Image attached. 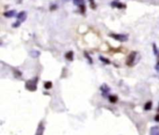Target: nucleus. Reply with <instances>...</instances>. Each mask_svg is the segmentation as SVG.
Listing matches in <instances>:
<instances>
[{"label": "nucleus", "instance_id": "2", "mask_svg": "<svg viewBox=\"0 0 159 135\" xmlns=\"http://www.w3.org/2000/svg\"><path fill=\"white\" fill-rule=\"evenodd\" d=\"M109 37L114 38L115 40H117L119 42H126L129 39V35H124V34H115L111 33L109 34Z\"/></svg>", "mask_w": 159, "mask_h": 135}, {"label": "nucleus", "instance_id": "22", "mask_svg": "<svg viewBox=\"0 0 159 135\" xmlns=\"http://www.w3.org/2000/svg\"><path fill=\"white\" fill-rule=\"evenodd\" d=\"M22 1H23V0H18V3H19V4H21V3H22Z\"/></svg>", "mask_w": 159, "mask_h": 135}, {"label": "nucleus", "instance_id": "4", "mask_svg": "<svg viewBox=\"0 0 159 135\" xmlns=\"http://www.w3.org/2000/svg\"><path fill=\"white\" fill-rule=\"evenodd\" d=\"M101 91L103 97H109L108 94H109V92H110V88L108 87L107 84H102L101 86Z\"/></svg>", "mask_w": 159, "mask_h": 135}, {"label": "nucleus", "instance_id": "5", "mask_svg": "<svg viewBox=\"0 0 159 135\" xmlns=\"http://www.w3.org/2000/svg\"><path fill=\"white\" fill-rule=\"evenodd\" d=\"M16 17H17L18 21H20L21 23H23L24 21L26 20V18H27V13L25 11H21L20 13L17 14Z\"/></svg>", "mask_w": 159, "mask_h": 135}, {"label": "nucleus", "instance_id": "3", "mask_svg": "<svg viewBox=\"0 0 159 135\" xmlns=\"http://www.w3.org/2000/svg\"><path fill=\"white\" fill-rule=\"evenodd\" d=\"M136 56H137V52L136 51H132L130 52L129 56L127 57V60H126V65L131 67L134 65V63H135V60H136Z\"/></svg>", "mask_w": 159, "mask_h": 135}, {"label": "nucleus", "instance_id": "7", "mask_svg": "<svg viewBox=\"0 0 159 135\" xmlns=\"http://www.w3.org/2000/svg\"><path fill=\"white\" fill-rule=\"evenodd\" d=\"M44 130H45L44 124H43V121H41L39 123V125L37 126V130H36V132H35V135H43Z\"/></svg>", "mask_w": 159, "mask_h": 135}, {"label": "nucleus", "instance_id": "9", "mask_svg": "<svg viewBox=\"0 0 159 135\" xmlns=\"http://www.w3.org/2000/svg\"><path fill=\"white\" fill-rule=\"evenodd\" d=\"M150 135H159V127L158 126L152 127L150 130Z\"/></svg>", "mask_w": 159, "mask_h": 135}, {"label": "nucleus", "instance_id": "19", "mask_svg": "<svg viewBox=\"0 0 159 135\" xmlns=\"http://www.w3.org/2000/svg\"><path fill=\"white\" fill-rule=\"evenodd\" d=\"M85 56H86V57H87V60H88V62H89L90 63H92V59H91V57H90V56H88V54H87V52H85Z\"/></svg>", "mask_w": 159, "mask_h": 135}, {"label": "nucleus", "instance_id": "23", "mask_svg": "<svg viewBox=\"0 0 159 135\" xmlns=\"http://www.w3.org/2000/svg\"><path fill=\"white\" fill-rule=\"evenodd\" d=\"M158 112H159V107H158Z\"/></svg>", "mask_w": 159, "mask_h": 135}, {"label": "nucleus", "instance_id": "13", "mask_svg": "<svg viewBox=\"0 0 159 135\" xmlns=\"http://www.w3.org/2000/svg\"><path fill=\"white\" fill-rule=\"evenodd\" d=\"M40 55V51H32L30 52V56L33 57V58H37V57H39Z\"/></svg>", "mask_w": 159, "mask_h": 135}, {"label": "nucleus", "instance_id": "16", "mask_svg": "<svg viewBox=\"0 0 159 135\" xmlns=\"http://www.w3.org/2000/svg\"><path fill=\"white\" fill-rule=\"evenodd\" d=\"M89 7L92 9H96L97 5H96V3H95V0H89Z\"/></svg>", "mask_w": 159, "mask_h": 135}, {"label": "nucleus", "instance_id": "14", "mask_svg": "<svg viewBox=\"0 0 159 135\" xmlns=\"http://www.w3.org/2000/svg\"><path fill=\"white\" fill-rule=\"evenodd\" d=\"M52 82L51 81H47V82L44 83V88H46V90H50V88H52Z\"/></svg>", "mask_w": 159, "mask_h": 135}, {"label": "nucleus", "instance_id": "1", "mask_svg": "<svg viewBox=\"0 0 159 135\" xmlns=\"http://www.w3.org/2000/svg\"><path fill=\"white\" fill-rule=\"evenodd\" d=\"M37 82H38L37 76H35L33 79L27 80L25 83V88L27 90H30V91H35L37 88Z\"/></svg>", "mask_w": 159, "mask_h": 135}, {"label": "nucleus", "instance_id": "20", "mask_svg": "<svg viewBox=\"0 0 159 135\" xmlns=\"http://www.w3.org/2000/svg\"><path fill=\"white\" fill-rule=\"evenodd\" d=\"M154 120H155V121H156V122H159V114L154 116Z\"/></svg>", "mask_w": 159, "mask_h": 135}, {"label": "nucleus", "instance_id": "8", "mask_svg": "<svg viewBox=\"0 0 159 135\" xmlns=\"http://www.w3.org/2000/svg\"><path fill=\"white\" fill-rule=\"evenodd\" d=\"M4 16L6 18H13V17H15L17 16V13H16V10H9V11H7L4 13Z\"/></svg>", "mask_w": 159, "mask_h": 135}, {"label": "nucleus", "instance_id": "6", "mask_svg": "<svg viewBox=\"0 0 159 135\" xmlns=\"http://www.w3.org/2000/svg\"><path fill=\"white\" fill-rule=\"evenodd\" d=\"M111 6L114 7V8H116V9H126V5L123 4V3L119 2V1H116V0H115L114 2L111 3Z\"/></svg>", "mask_w": 159, "mask_h": 135}, {"label": "nucleus", "instance_id": "15", "mask_svg": "<svg viewBox=\"0 0 159 135\" xmlns=\"http://www.w3.org/2000/svg\"><path fill=\"white\" fill-rule=\"evenodd\" d=\"M152 106H153L152 102H147L145 105H144V110H145V111H149V110L152 109Z\"/></svg>", "mask_w": 159, "mask_h": 135}, {"label": "nucleus", "instance_id": "17", "mask_svg": "<svg viewBox=\"0 0 159 135\" xmlns=\"http://www.w3.org/2000/svg\"><path fill=\"white\" fill-rule=\"evenodd\" d=\"M100 60L103 63H105V65H110V63H111V62L109 61L108 59H106V58H104V57H102V56H100Z\"/></svg>", "mask_w": 159, "mask_h": 135}, {"label": "nucleus", "instance_id": "11", "mask_svg": "<svg viewBox=\"0 0 159 135\" xmlns=\"http://www.w3.org/2000/svg\"><path fill=\"white\" fill-rule=\"evenodd\" d=\"M65 58L68 60V61L72 62L74 60V52L73 51H68L65 53Z\"/></svg>", "mask_w": 159, "mask_h": 135}, {"label": "nucleus", "instance_id": "10", "mask_svg": "<svg viewBox=\"0 0 159 135\" xmlns=\"http://www.w3.org/2000/svg\"><path fill=\"white\" fill-rule=\"evenodd\" d=\"M73 4L80 8L81 6L85 5V0H73Z\"/></svg>", "mask_w": 159, "mask_h": 135}, {"label": "nucleus", "instance_id": "18", "mask_svg": "<svg viewBox=\"0 0 159 135\" xmlns=\"http://www.w3.org/2000/svg\"><path fill=\"white\" fill-rule=\"evenodd\" d=\"M21 23H21L20 21H17L16 23H14V24H12V27H13V28H17V27H19V26L21 25Z\"/></svg>", "mask_w": 159, "mask_h": 135}, {"label": "nucleus", "instance_id": "21", "mask_svg": "<svg viewBox=\"0 0 159 135\" xmlns=\"http://www.w3.org/2000/svg\"><path fill=\"white\" fill-rule=\"evenodd\" d=\"M56 8H57V6H56V5L50 6V10H54V9H56Z\"/></svg>", "mask_w": 159, "mask_h": 135}, {"label": "nucleus", "instance_id": "12", "mask_svg": "<svg viewBox=\"0 0 159 135\" xmlns=\"http://www.w3.org/2000/svg\"><path fill=\"white\" fill-rule=\"evenodd\" d=\"M118 98L116 95H109V101H110L112 104H115L116 102H117Z\"/></svg>", "mask_w": 159, "mask_h": 135}]
</instances>
